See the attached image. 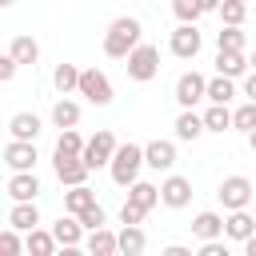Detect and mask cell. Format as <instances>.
Here are the masks:
<instances>
[{
  "instance_id": "4316f807",
  "label": "cell",
  "mask_w": 256,
  "mask_h": 256,
  "mask_svg": "<svg viewBox=\"0 0 256 256\" xmlns=\"http://www.w3.org/2000/svg\"><path fill=\"white\" fill-rule=\"evenodd\" d=\"M56 248H60V240H56L52 228H48V232H44V228H32V232H28V252H32V256H52Z\"/></svg>"
},
{
  "instance_id": "8992f818",
  "label": "cell",
  "mask_w": 256,
  "mask_h": 256,
  "mask_svg": "<svg viewBox=\"0 0 256 256\" xmlns=\"http://www.w3.org/2000/svg\"><path fill=\"white\" fill-rule=\"evenodd\" d=\"M116 148H120V144H116V136H112L108 128H100V132L84 144V164H88L92 172H96V168H108V164H112V156H116Z\"/></svg>"
},
{
  "instance_id": "ab89813d",
  "label": "cell",
  "mask_w": 256,
  "mask_h": 256,
  "mask_svg": "<svg viewBox=\"0 0 256 256\" xmlns=\"http://www.w3.org/2000/svg\"><path fill=\"white\" fill-rule=\"evenodd\" d=\"M244 96H248V100H256V68L244 76Z\"/></svg>"
},
{
  "instance_id": "83f0119b",
  "label": "cell",
  "mask_w": 256,
  "mask_h": 256,
  "mask_svg": "<svg viewBox=\"0 0 256 256\" xmlns=\"http://www.w3.org/2000/svg\"><path fill=\"white\" fill-rule=\"evenodd\" d=\"M232 96H236V80H232V76H220V72H216V76L208 80V100H212V104H228Z\"/></svg>"
},
{
  "instance_id": "f6af8a7d",
  "label": "cell",
  "mask_w": 256,
  "mask_h": 256,
  "mask_svg": "<svg viewBox=\"0 0 256 256\" xmlns=\"http://www.w3.org/2000/svg\"><path fill=\"white\" fill-rule=\"evenodd\" d=\"M12 4H16V0H0V8H12Z\"/></svg>"
},
{
  "instance_id": "e0dca14e",
  "label": "cell",
  "mask_w": 256,
  "mask_h": 256,
  "mask_svg": "<svg viewBox=\"0 0 256 256\" xmlns=\"http://www.w3.org/2000/svg\"><path fill=\"white\" fill-rule=\"evenodd\" d=\"M8 224H12V228H20V232L40 228V208H36V200H16V204H12V212H8Z\"/></svg>"
},
{
  "instance_id": "5bb4252c",
  "label": "cell",
  "mask_w": 256,
  "mask_h": 256,
  "mask_svg": "<svg viewBox=\"0 0 256 256\" xmlns=\"http://www.w3.org/2000/svg\"><path fill=\"white\" fill-rule=\"evenodd\" d=\"M248 64H252V60H248L244 52H232V48H220V52H216V72H220V76L244 80V76H248Z\"/></svg>"
},
{
  "instance_id": "6da1fadb",
  "label": "cell",
  "mask_w": 256,
  "mask_h": 256,
  "mask_svg": "<svg viewBox=\"0 0 256 256\" xmlns=\"http://www.w3.org/2000/svg\"><path fill=\"white\" fill-rule=\"evenodd\" d=\"M136 44H144V28H140V20H136V16H116V20L108 24V32H104V56H112V60H128V52H132Z\"/></svg>"
},
{
  "instance_id": "7a4b0ae2",
  "label": "cell",
  "mask_w": 256,
  "mask_h": 256,
  "mask_svg": "<svg viewBox=\"0 0 256 256\" xmlns=\"http://www.w3.org/2000/svg\"><path fill=\"white\" fill-rule=\"evenodd\" d=\"M140 168H148V164H144V148H140V144H120V148H116V156H112V164H108L112 184H120V188L136 184V180H140Z\"/></svg>"
},
{
  "instance_id": "f1b7e54d",
  "label": "cell",
  "mask_w": 256,
  "mask_h": 256,
  "mask_svg": "<svg viewBox=\"0 0 256 256\" xmlns=\"http://www.w3.org/2000/svg\"><path fill=\"white\" fill-rule=\"evenodd\" d=\"M8 52H12L20 64H36V60H40V44H36L32 36H16V40L8 44Z\"/></svg>"
},
{
  "instance_id": "3957f363",
  "label": "cell",
  "mask_w": 256,
  "mask_h": 256,
  "mask_svg": "<svg viewBox=\"0 0 256 256\" xmlns=\"http://www.w3.org/2000/svg\"><path fill=\"white\" fill-rule=\"evenodd\" d=\"M128 80H136V84H148V80H156V72H160V48L156 44H136L132 52H128Z\"/></svg>"
},
{
  "instance_id": "7402d4cb",
  "label": "cell",
  "mask_w": 256,
  "mask_h": 256,
  "mask_svg": "<svg viewBox=\"0 0 256 256\" xmlns=\"http://www.w3.org/2000/svg\"><path fill=\"white\" fill-rule=\"evenodd\" d=\"M80 72H84V68H76V64H56V72H52L56 92H60V96H72V92L80 88Z\"/></svg>"
},
{
  "instance_id": "4dcf8cb0",
  "label": "cell",
  "mask_w": 256,
  "mask_h": 256,
  "mask_svg": "<svg viewBox=\"0 0 256 256\" xmlns=\"http://www.w3.org/2000/svg\"><path fill=\"white\" fill-rule=\"evenodd\" d=\"M204 124H208V132H228V128H232V112H228V104H212V108L204 112Z\"/></svg>"
},
{
  "instance_id": "74e56055",
  "label": "cell",
  "mask_w": 256,
  "mask_h": 256,
  "mask_svg": "<svg viewBox=\"0 0 256 256\" xmlns=\"http://www.w3.org/2000/svg\"><path fill=\"white\" fill-rule=\"evenodd\" d=\"M144 216H148V208H140V204L124 200V208H120V224H144Z\"/></svg>"
},
{
  "instance_id": "484cf974",
  "label": "cell",
  "mask_w": 256,
  "mask_h": 256,
  "mask_svg": "<svg viewBox=\"0 0 256 256\" xmlns=\"http://www.w3.org/2000/svg\"><path fill=\"white\" fill-rule=\"evenodd\" d=\"M128 200L152 212V208L160 204V188H156V184H148V180H136V184H128Z\"/></svg>"
},
{
  "instance_id": "d590c367",
  "label": "cell",
  "mask_w": 256,
  "mask_h": 256,
  "mask_svg": "<svg viewBox=\"0 0 256 256\" xmlns=\"http://www.w3.org/2000/svg\"><path fill=\"white\" fill-rule=\"evenodd\" d=\"M172 12H176V20H180V24H196V20L204 16L200 0H172Z\"/></svg>"
},
{
  "instance_id": "bcb514c9",
  "label": "cell",
  "mask_w": 256,
  "mask_h": 256,
  "mask_svg": "<svg viewBox=\"0 0 256 256\" xmlns=\"http://www.w3.org/2000/svg\"><path fill=\"white\" fill-rule=\"evenodd\" d=\"M252 68H256V52H252Z\"/></svg>"
},
{
  "instance_id": "d6a6232c",
  "label": "cell",
  "mask_w": 256,
  "mask_h": 256,
  "mask_svg": "<svg viewBox=\"0 0 256 256\" xmlns=\"http://www.w3.org/2000/svg\"><path fill=\"white\" fill-rule=\"evenodd\" d=\"M0 252H4V256H20V252H28V240H20V228L8 224V228L0 232Z\"/></svg>"
},
{
  "instance_id": "ee69618b",
  "label": "cell",
  "mask_w": 256,
  "mask_h": 256,
  "mask_svg": "<svg viewBox=\"0 0 256 256\" xmlns=\"http://www.w3.org/2000/svg\"><path fill=\"white\" fill-rule=\"evenodd\" d=\"M248 148H252V152H256V128H252V132H248Z\"/></svg>"
},
{
  "instance_id": "ffe728a7",
  "label": "cell",
  "mask_w": 256,
  "mask_h": 256,
  "mask_svg": "<svg viewBox=\"0 0 256 256\" xmlns=\"http://www.w3.org/2000/svg\"><path fill=\"white\" fill-rule=\"evenodd\" d=\"M8 132H12V140H36L40 136V116L36 112H16L8 120Z\"/></svg>"
},
{
  "instance_id": "d6986e66",
  "label": "cell",
  "mask_w": 256,
  "mask_h": 256,
  "mask_svg": "<svg viewBox=\"0 0 256 256\" xmlns=\"http://www.w3.org/2000/svg\"><path fill=\"white\" fill-rule=\"evenodd\" d=\"M8 196H12V200H36V196H40V180H36V172H12V180H8Z\"/></svg>"
},
{
  "instance_id": "8d00e7d4",
  "label": "cell",
  "mask_w": 256,
  "mask_h": 256,
  "mask_svg": "<svg viewBox=\"0 0 256 256\" xmlns=\"http://www.w3.org/2000/svg\"><path fill=\"white\" fill-rule=\"evenodd\" d=\"M80 224H84L88 232H92V228H104V224H108V212L100 208V200H96L92 208H84V212H80Z\"/></svg>"
},
{
  "instance_id": "277c9868",
  "label": "cell",
  "mask_w": 256,
  "mask_h": 256,
  "mask_svg": "<svg viewBox=\"0 0 256 256\" xmlns=\"http://www.w3.org/2000/svg\"><path fill=\"white\" fill-rule=\"evenodd\" d=\"M76 96H84L88 104H96V108H104V104H112V80L100 72V68H84L80 72V88H76Z\"/></svg>"
},
{
  "instance_id": "4fadbf2b",
  "label": "cell",
  "mask_w": 256,
  "mask_h": 256,
  "mask_svg": "<svg viewBox=\"0 0 256 256\" xmlns=\"http://www.w3.org/2000/svg\"><path fill=\"white\" fill-rule=\"evenodd\" d=\"M52 232H56V240H60V248H64V252H76V248L84 244V232H88V228L80 224V216H72V212H68V216H60V220L52 224Z\"/></svg>"
},
{
  "instance_id": "9a60e30c",
  "label": "cell",
  "mask_w": 256,
  "mask_h": 256,
  "mask_svg": "<svg viewBox=\"0 0 256 256\" xmlns=\"http://www.w3.org/2000/svg\"><path fill=\"white\" fill-rule=\"evenodd\" d=\"M252 232H256V220L248 216V208H236V212H228V216H224V236H228V240L244 244Z\"/></svg>"
},
{
  "instance_id": "7bdbcfd3",
  "label": "cell",
  "mask_w": 256,
  "mask_h": 256,
  "mask_svg": "<svg viewBox=\"0 0 256 256\" xmlns=\"http://www.w3.org/2000/svg\"><path fill=\"white\" fill-rule=\"evenodd\" d=\"M244 252H248V256H256V232H252V236L244 240Z\"/></svg>"
},
{
  "instance_id": "52a82bcc",
  "label": "cell",
  "mask_w": 256,
  "mask_h": 256,
  "mask_svg": "<svg viewBox=\"0 0 256 256\" xmlns=\"http://www.w3.org/2000/svg\"><path fill=\"white\" fill-rule=\"evenodd\" d=\"M168 48H172V56H180V60H196V56H200V48H204V36H200V28H196V24H180V28L172 32Z\"/></svg>"
},
{
  "instance_id": "f35d334b",
  "label": "cell",
  "mask_w": 256,
  "mask_h": 256,
  "mask_svg": "<svg viewBox=\"0 0 256 256\" xmlns=\"http://www.w3.org/2000/svg\"><path fill=\"white\" fill-rule=\"evenodd\" d=\"M228 240V236H224ZM220 236L216 240H200V256H228V244H224Z\"/></svg>"
},
{
  "instance_id": "8fae6325",
  "label": "cell",
  "mask_w": 256,
  "mask_h": 256,
  "mask_svg": "<svg viewBox=\"0 0 256 256\" xmlns=\"http://www.w3.org/2000/svg\"><path fill=\"white\" fill-rule=\"evenodd\" d=\"M160 204H164V208H188V204H192V180L168 172V180L160 184Z\"/></svg>"
},
{
  "instance_id": "ba28073f",
  "label": "cell",
  "mask_w": 256,
  "mask_h": 256,
  "mask_svg": "<svg viewBox=\"0 0 256 256\" xmlns=\"http://www.w3.org/2000/svg\"><path fill=\"white\" fill-rule=\"evenodd\" d=\"M36 140H8L4 144V164L12 172H36Z\"/></svg>"
},
{
  "instance_id": "d4e9b609",
  "label": "cell",
  "mask_w": 256,
  "mask_h": 256,
  "mask_svg": "<svg viewBox=\"0 0 256 256\" xmlns=\"http://www.w3.org/2000/svg\"><path fill=\"white\" fill-rule=\"evenodd\" d=\"M52 124H56V128H76V124H80V104L68 100V96L56 100V104H52Z\"/></svg>"
},
{
  "instance_id": "cb8c5ba5",
  "label": "cell",
  "mask_w": 256,
  "mask_h": 256,
  "mask_svg": "<svg viewBox=\"0 0 256 256\" xmlns=\"http://www.w3.org/2000/svg\"><path fill=\"white\" fill-rule=\"evenodd\" d=\"M144 248H148L144 228H140V224H124V228H120V252H124V256H140Z\"/></svg>"
},
{
  "instance_id": "60d3db41",
  "label": "cell",
  "mask_w": 256,
  "mask_h": 256,
  "mask_svg": "<svg viewBox=\"0 0 256 256\" xmlns=\"http://www.w3.org/2000/svg\"><path fill=\"white\" fill-rule=\"evenodd\" d=\"M164 256H192V248H184V244H172V248H164Z\"/></svg>"
},
{
  "instance_id": "836d02e7",
  "label": "cell",
  "mask_w": 256,
  "mask_h": 256,
  "mask_svg": "<svg viewBox=\"0 0 256 256\" xmlns=\"http://www.w3.org/2000/svg\"><path fill=\"white\" fill-rule=\"evenodd\" d=\"M232 128H236V132H244V136L256 128V100H248V104H240V108L232 112Z\"/></svg>"
},
{
  "instance_id": "f546056e",
  "label": "cell",
  "mask_w": 256,
  "mask_h": 256,
  "mask_svg": "<svg viewBox=\"0 0 256 256\" xmlns=\"http://www.w3.org/2000/svg\"><path fill=\"white\" fill-rule=\"evenodd\" d=\"M244 32H240V24H224L220 32H216V48H232V52H244Z\"/></svg>"
},
{
  "instance_id": "2e32d148",
  "label": "cell",
  "mask_w": 256,
  "mask_h": 256,
  "mask_svg": "<svg viewBox=\"0 0 256 256\" xmlns=\"http://www.w3.org/2000/svg\"><path fill=\"white\" fill-rule=\"evenodd\" d=\"M172 128H176V140H200V136L208 132V124H204V116H200L196 108H184Z\"/></svg>"
},
{
  "instance_id": "44dd1931",
  "label": "cell",
  "mask_w": 256,
  "mask_h": 256,
  "mask_svg": "<svg viewBox=\"0 0 256 256\" xmlns=\"http://www.w3.org/2000/svg\"><path fill=\"white\" fill-rule=\"evenodd\" d=\"M96 204V192L88 188V184H72L68 192H64V212H72V216H80L84 208H92Z\"/></svg>"
},
{
  "instance_id": "5b68a950",
  "label": "cell",
  "mask_w": 256,
  "mask_h": 256,
  "mask_svg": "<svg viewBox=\"0 0 256 256\" xmlns=\"http://www.w3.org/2000/svg\"><path fill=\"white\" fill-rule=\"evenodd\" d=\"M220 204H224V212H236V208H248L252 204V196H256V184L248 180V176H228L224 184H220Z\"/></svg>"
},
{
  "instance_id": "e575fe53",
  "label": "cell",
  "mask_w": 256,
  "mask_h": 256,
  "mask_svg": "<svg viewBox=\"0 0 256 256\" xmlns=\"http://www.w3.org/2000/svg\"><path fill=\"white\" fill-rule=\"evenodd\" d=\"M220 20L224 24H244L248 20V0H224L220 4Z\"/></svg>"
},
{
  "instance_id": "b9f144b4",
  "label": "cell",
  "mask_w": 256,
  "mask_h": 256,
  "mask_svg": "<svg viewBox=\"0 0 256 256\" xmlns=\"http://www.w3.org/2000/svg\"><path fill=\"white\" fill-rule=\"evenodd\" d=\"M220 4H224V0H200V8H204V12H220Z\"/></svg>"
},
{
  "instance_id": "ac0fdd59",
  "label": "cell",
  "mask_w": 256,
  "mask_h": 256,
  "mask_svg": "<svg viewBox=\"0 0 256 256\" xmlns=\"http://www.w3.org/2000/svg\"><path fill=\"white\" fill-rule=\"evenodd\" d=\"M84 248H88L92 256H116V252H120V232L92 228V232H88V240H84Z\"/></svg>"
},
{
  "instance_id": "603a6c76",
  "label": "cell",
  "mask_w": 256,
  "mask_h": 256,
  "mask_svg": "<svg viewBox=\"0 0 256 256\" xmlns=\"http://www.w3.org/2000/svg\"><path fill=\"white\" fill-rule=\"evenodd\" d=\"M192 232H196L200 240H216V236H224V216H220V212H200V216L192 220Z\"/></svg>"
},
{
  "instance_id": "7c38bea8",
  "label": "cell",
  "mask_w": 256,
  "mask_h": 256,
  "mask_svg": "<svg viewBox=\"0 0 256 256\" xmlns=\"http://www.w3.org/2000/svg\"><path fill=\"white\" fill-rule=\"evenodd\" d=\"M144 164L152 172H172L176 168V144L172 140H152L144 144Z\"/></svg>"
},
{
  "instance_id": "9c48e42d",
  "label": "cell",
  "mask_w": 256,
  "mask_h": 256,
  "mask_svg": "<svg viewBox=\"0 0 256 256\" xmlns=\"http://www.w3.org/2000/svg\"><path fill=\"white\" fill-rule=\"evenodd\" d=\"M200 100H208V80L200 72H184L176 80V104L180 108H196Z\"/></svg>"
},
{
  "instance_id": "1f68e13d",
  "label": "cell",
  "mask_w": 256,
  "mask_h": 256,
  "mask_svg": "<svg viewBox=\"0 0 256 256\" xmlns=\"http://www.w3.org/2000/svg\"><path fill=\"white\" fill-rule=\"evenodd\" d=\"M56 152H60V156H84V140H80V132H76V128H60Z\"/></svg>"
},
{
  "instance_id": "30bf717a",
  "label": "cell",
  "mask_w": 256,
  "mask_h": 256,
  "mask_svg": "<svg viewBox=\"0 0 256 256\" xmlns=\"http://www.w3.org/2000/svg\"><path fill=\"white\" fill-rule=\"evenodd\" d=\"M52 168H56V180L64 184V188H72V184H88V164H84V156H52Z\"/></svg>"
}]
</instances>
